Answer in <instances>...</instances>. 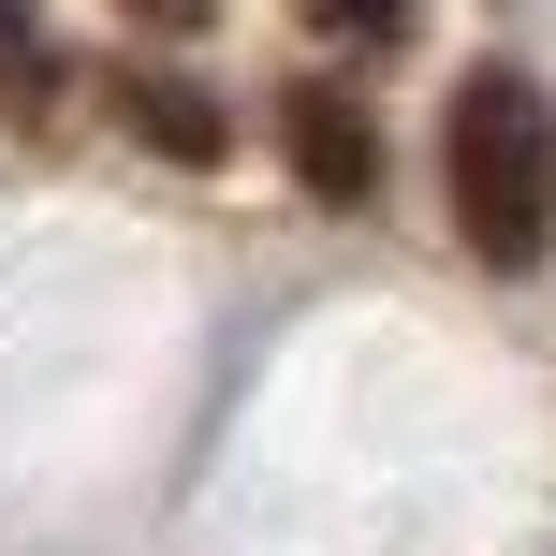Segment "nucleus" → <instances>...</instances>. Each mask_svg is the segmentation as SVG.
Returning <instances> with one entry per match:
<instances>
[{
  "label": "nucleus",
  "instance_id": "obj_4",
  "mask_svg": "<svg viewBox=\"0 0 556 556\" xmlns=\"http://www.w3.org/2000/svg\"><path fill=\"white\" fill-rule=\"evenodd\" d=\"M0 117H15V132H45V117H59V45H45L29 0H0Z\"/></svg>",
  "mask_w": 556,
  "mask_h": 556
},
{
  "label": "nucleus",
  "instance_id": "obj_2",
  "mask_svg": "<svg viewBox=\"0 0 556 556\" xmlns=\"http://www.w3.org/2000/svg\"><path fill=\"white\" fill-rule=\"evenodd\" d=\"M278 162H293L323 205H366V191H381V132H366L352 88H293V103H278Z\"/></svg>",
  "mask_w": 556,
  "mask_h": 556
},
{
  "label": "nucleus",
  "instance_id": "obj_5",
  "mask_svg": "<svg viewBox=\"0 0 556 556\" xmlns=\"http://www.w3.org/2000/svg\"><path fill=\"white\" fill-rule=\"evenodd\" d=\"M323 45H352V59H381V45H410V0H293Z\"/></svg>",
  "mask_w": 556,
  "mask_h": 556
},
{
  "label": "nucleus",
  "instance_id": "obj_1",
  "mask_svg": "<svg viewBox=\"0 0 556 556\" xmlns=\"http://www.w3.org/2000/svg\"><path fill=\"white\" fill-rule=\"evenodd\" d=\"M440 162H454V235H469V264L528 278L556 250V103L513 59H483L469 88H454L440 117Z\"/></svg>",
  "mask_w": 556,
  "mask_h": 556
},
{
  "label": "nucleus",
  "instance_id": "obj_6",
  "mask_svg": "<svg viewBox=\"0 0 556 556\" xmlns=\"http://www.w3.org/2000/svg\"><path fill=\"white\" fill-rule=\"evenodd\" d=\"M117 15H132V29H205L220 0H117Z\"/></svg>",
  "mask_w": 556,
  "mask_h": 556
},
{
  "label": "nucleus",
  "instance_id": "obj_3",
  "mask_svg": "<svg viewBox=\"0 0 556 556\" xmlns=\"http://www.w3.org/2000/svg\"><path fill=\"white\" fill-rule=\"evenodd\" d=\"M117 117H132V147H162V162H220V103H205L191 74H117Z\"/></svg>",
  "mask_w": 556,
  "mask_h": 556
}]
</instances>
